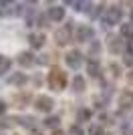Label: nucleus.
<instances>
[{
	"mask_svg": "<svg viewBox=\"0 0 133 135\" xmlns=\"http://www.w3.org/2000/svg\"><path fill=\"white\" fill-rule=\"evenodd\" d=\"M121 22V8L119 6H109L105 8V14H103V26L109 28L113 24H119Z\"/></svg>",
	"mask_w": 133,
	"mask_h": 135,
	"instance_id": "nucleus-3",
	"label": "nucleus"
},
{
	"mask_svg": "<svg viewBox=\"0 0 133 135\" xmlns=\"http://www.w3.org/2000/svg\"><path fill=\"white\" fill-rule=\"evenodd\" d=\"M121 38H127V42L133 40V22H123L121 24Z\"/></svg>",
	"mask_w": 133,
	"mask_h": 135,
	"instance_id": "nucleus-12",
	"label": "nucleus"
},
{
	"mask_svg": "<svg viewBox=\"0 0 133 135\" xmlns=\"http://www.w3.org/2000/svg\"><path fill=\"white\" fill-rule=\"evenodd\" d=\"M34 61H36V59H34L32 52H20V55H18V62H20L22 67H30Z\"/></svg>",
	"mask_w": 133,
	"mask_h": 135,
	"instance_id": "nucleus-14",
	"label": "nucleus"
},
{
	"mask_svg": "<svg viewBox=\"0 0 133 135\" xmlns=\"http://www.w3.org/2000/svg\"><path fill=\"white\" fill-rule=\"evenodd\" d=\"M99 52H101V42H99V40H93V42H91V49H89V55L95 59Z\"/></svg>",
	"mask_w": 133,
	"mask_h": 135,
	"instance_id": "nucleus-20",
	"label": "nucleus"
},
{
	"mask_svg": "<svg viewBox=\"0 0 133 135\" xmlns=\"http://www.w3.org/2000/svg\"><path fill=\"white\" fill-rule=\"evenodd\" d=\"M127 79H129V81L133 83V71H131V73H127Z\"/></svg>",
	"mask_w": 133,
	"mask_h": 135,
	"instance_id": "nucleus-31",
	"label": "nucleus"
},
{
	"mask_svg": "<svg viewBox=\"0 0 133 135\" xmlns=\"http://www.w3.org/2000/svg\"><path fill=\"white\" fill-rule=\"evenodd\" d=\"M65 85H66V75H65V71L53 67V69H50V73H49V87H50L53 91H63V89H65Z\"/></svg>",
	"mask_w": 133,
	"mask_h": 135,
	"instance_id": "nucleus-1",
	"label": "nucleus"
},
{
	"mask_svg": "<svg viewBox=\"0 0 133 135\" xmlns=\"http://www.w3.org/2000/svg\"><path fill=\"white\" fill-rule=\"evenodd\" d=\"M69 133H71V135H83V129H81V125H73Z\"/></svg>",
	"mask_w": 133,
	"mask_h": 135,
	"instance_id": "nucleus-25",
	"label": "nucleus"
},
{
	"mask_svg": "<svg viewBox=\"0 0 133 135\" xmlns=\"http://www.w3.org/2000/svg\"><path fill=\"white\" fill-rule=\"evenodd\" d=\"M89 135H103V127L101 125H91L89 127Z\"/></svg>",
	"mask_w": 133,
	"mask_h": 135,
	"instance_id": "nucleus-22",
	"label": "nucleus"
},
{
	"mask_svg": "<svg viewBox=\"0 0 133 135\" xmlns=\"http://www.w3.org/2000/svg\"><path fill=\"white\" fill-rule=\"evenodd\" d=\"M34 107L39 109V111H42V113H50L53 107H55V101H53L50 97H46V95H40V97L34 99Z\"/></svg>",
	"mask_w": 133,
	"mask_h": 135,
	"instance_id": "nucleus-5",
	"label": "nucleus"
},
{
	"mask_svg": "<svg viewBox=\"0 0 133 135\" xmlns=\"http://www.w3.org/2000/svg\"><path fill=\"white\" fill-rule=\"evenodd\" d=\"M131 18H133V10H131Z\"/></svg>",
	"mask_w": 133,
	"mask_h": 135,
	"instance_id": "nucleus-34",
	"label": "nucleus"
},
{
	"mask_svg": "<svg viewBox=\"0 0 133 135\" xmlns=\"http://www.w3.org/2000/svg\"><path fill=\"white\" fill-rule=\"evenodd\" d=\"M44 125H46V127H50V129H55V131H56V127L61 125V119L56 117V115H50V117H46Z\"/></svg>",
	"mask_w": 133,
	"mask_h": 135,
	"instance_id": "nucleus-18",
	"label": "nucleus"
},
{
	"mask_svg": "<svg viewBox=\"0 0 133 135\" xmlns=\"http://www.w3.org/2000/svg\"><path fill=\"white\" fill-rule=\"evenodd\" d=\"M119 105L121 109H131L133 107V91H123L119 95Z\"/></svg>",
	"mask_w": 133,
	"mask_h": 135,
	"instance_id": "nucleus-9",
	"label": "nucleus"
},
{
	"mask_svg": "<svg viewBox=\"0 0 133 135\" xmlns=\"http://www.w3.org/2000/svg\"><path fill=\"white\" fill-rule=\"evenodd\" d=\"M127 51H129V55H133V40L127 42Z\"/></svg>",
	"mask_w": 133,
	"mask_h": 135,
	"instance_id": "nucleus-29",
	"label": "nucleus"
},
{
	"mask_svg": "<svg viewBox=\"0 0 133 135\" xmlns=\"http://www.w3.org/2000/svg\"><path fill=\"white\" fill-rule=\"evenodd\" d=\"M50 55H44V56H40L39 59V62H42V65H46V62H50V59H49Z\"/></svg>",
	"mask_w": 133,
	"mask_h": 135,
	"instance_id": "nucleus-27",
	"label": "nucleus"
},
{
	"mask_svg": "<svg viewBox=\"0 0 133 135\" xmlns=\"http://www.w3.org/2000/svg\"><path fill=\"white\" fill-rule=\"evenodd\" d=\"M10 59H6V56H2L0 55V75H4V73H8L10 71Z\"/></svg>",
	"mask_w": 133,
	"mask_h": 135,
	"instance_id": "nucleus-19",
	"label": "nucleus"
},
{
	"mask_svg": "<svg viewBox=\"0 0 133 135\" xmlns=\"http://www.w3.org/2000/svg\"><path fill=\"white\" fill-rule=\"evenodd\" d=\"M101 10H105V8H103V6H93V10H89V16H91V18H97Z\"/></svg>",
	"mask_w": 133,
	"mask_h": 135,
	"instance_id": "nucleus-24",
	"label": "nucleus"
},
{
	"mask_svg": "<svg viewBox=\"0 0 133 135\" xmlns=\"http://www.w3.org/2000/svg\"><path fill=\"white\" fill-rule=\"evenodd\" d=\"M109 73H111V79H117L119 77V65H109Z\"/></svg>",
	"mask_w": 133,
	"mask_h": 135,
	"instance_id": "nucleus-23",
	"label": "nucleus"
},
{
	"mask_svg": "<svg viewBox=\"0 0 133 135\" xmlns=\"http://www.w3.org/2000/svg\"><path fill=\"white\" fill-rule=\"evenodd\" d=\"M87 71H89V75H91V77H99V75H101V65H99V61H97V59H89Z\"/></svg>",
	"mask_w": 133,
	"mask_h": 135,
	"instance_id": "nucleus-10",
	"label": "nucleus"
},
{
	"mask_svg": "<svg viewBox=\"0 0 133 135\" xmlns=\"http://www.w3.org/2000/svg\"><path fill=\"white\" fill-rule=\"evenodd\" d=\"M32 135H42V133H40V131H32Z\"/></svg>",
	"mask_w": 133,
	"mask_h": 135,
	"instance_id": "nucleus-33",
	"label": "nucleus"
},
{
	"mask_svg": "<svg viewBox=\"0 0 133 135\" xmlns=\"http://www.w3.org/2000/svg\"><path fill=\"white\" fill-rule=\"evenodd\" d=\"M4 111H6V103L0 101V115H4Z\"/></svg>",
	"mask_w": 133,
	"mask_h": 135,
	"instance_id": "nucleus-28",
	"label": "nucleus"
},
{
	"mask_svg": "<svg viewBox=\"0 0 133 135\" xmlns=\"http://www.w3.org/2000/svg\"><path fill=\"white\" fill-rule=\"evenodd\" d=\"M65 62H66V67H69V69H75V71H77V69L83 65V55H81L79 51H71L69 55L65 56Z\"/></svg>",
	"mask_w": 133,
	"mask_h": 135,
	"instance_id": "nucleus-6",
	"label": "nucleus"
},
{
	"mask_svg": "<svg viewBox=\"0 0 133 135\" xmlns=\"http://www.w3.org/2000/svg\"><path fill=\"white\" fill-rule=\"evenodd\" d=\"M8 125H10V123H8V119H2V121H0V127H8Z\"/></svg>",
	"mask_w": 133,
	"mask_h": 135,
	"instance_id": "nucleus-30",
	"label": "nucleus"
},
{
	"mask_svg": "<svg viewBox=\"0 0 133 135\" xmlns=\"http://www.w3.org/2000/svg\"><path fill=\"white\" fill-rule=\"evenodd\" d=\"M107 45H109V51L111 52H121V40H119V36H113L111 34L109 38H107Z\"/></svg>",
	"mask_w": 133,
	"mask_h": 135,
	"instance_id": "nucleus-13",
	"label": "nucleus"
},
{
	"mask_svg": "<svg viewBox=\"0 0 133 135\" xmlns=\"http://www.w3.org/2000/svg\"><path fill=\"white\" fill-rule=\"evenodd\" d=\"M46 16H49V20H53V22H61L63 18H65V8H63V6H50L49 12H46Z\"/></svg>",
	"mask_w": 133,
	"mask_h": 135,
	"instance_id": "nucleus-7",
	"label": "nucleus"
},
{
	"mask_svg": "<svg viewBox=\"0 0 133 135\" xmlns=\"http://www.w3.org/2000/svg\"><path fill=\"white\" fill-rule=\"evenodd\" d=\"M14 121H18L22 127H34V125H36V119L30 117V115H20V117H16Z\"/></svg>",
	"mask_w": 133,
	"mask_h": 135,
	"instance_id": "nucleus-15",
	"label": "nucleus"
},
{
	"mask_svg": "<svg viewBox=\"0 0 133 135\" xmlns=\"http://www.w3.org/2000/svg\"><path fill=\"white\" fill-rule=\"evenodd\" d=\"M73 91H77V93L85 91V79L81 75H75V79H73Z\"/></svg>",
	"mask_w": 133,
	"mask_h": 135,
	"instance_id": "nucleus-16",
	"label": "nucleus"
},
{
	"mask_svg": "<svg viewBox=\"0 0 133 135\" xmlns=\"http://www.w3.org/2000/svg\"><path fill=\"white\" fill-rule=\"evenodd\" d=\"M73 34H75V26H73V22H66L63 24L59 30L55 32V38H56V45H69L73 40Z\"/></svg>",
	"mask_w": 133,
	"mask_h": 135,
	"instance_id": "nucleus-2",
	"label": "nucleus"
},
{
	"mask_svg": "<svg viewBox=\"0 0 133 135\" xmlns=\"http://www.w3.org/2000/svg\"><path fill=\"white\" fill-rule=\"evenodd\" d=\"M28 101H30V95H28V93H20V95L14 97L16 107H24V105H28Z\"/></svg>",
	"mask_w": 133,
	"mask_h": 135,
	"instance_id": "nucleus-17",
	"label": "nucleus"
},
{
	"mask_svg": "<svg viewBox=\"0 0 133 135\" xmlns=\"http://www.w3.org/2000/svg\"><path fill=\"white\" fill-rule=\"evenodd\" d=\"M53 135H63V131H61V129H56V131H53Z\"/></svg>",
	"mask_w": 133,
	"mask_h": 135,
	"instance_id": "nucleus-32",
	"label": "nucleus"
},
{
	"mask_svg": "<svg viewBox=\"0 0 133 135\" xmlns=\"http://www.w3.org/2000/svg\"><path fill=\"white\" fill-rule=\"evenodd\" d=\"M125 65H129V67H133V55H125Z\"/></svg>",
	"mask_w": 133,
	"mask_h": 135,
	"instance_id": "nucleus-26",
	"label": "nucleus"
},
{
	"mask_svg": "<svg viewBox=\"0 0 133 135\" xmlns=\"http://www.w3.org/2000/svg\"><path fill=\"white\" fill-rule=\"evenodd\" d=\"M93 36H95V30L89 24H77L75 26V38L79 40V42H93Z\"/></svg>",
	"mask_w": 133,
	"mask_h": 135,
	"instance_id": "nucleus-4",
	"label": "nucleus"
},
{
	"mask_svg": "<svg viewBox=\"0 0 133 135\" xmlns=\"http://www.w3.org/2000/svg\"><path fill=\"white\" fill-rule=\"evenodd\" d=\"M44 40H46V38H44L42 32H30V34H28V42H30L32 49H42Z\"/></svg>",
	"mask_w": 133,
	"mask_h": 135,
	"instance_id": "nucleus-8",
	"label": "nucleus"
},
{
	"mask_svg": "<svg viewBox=\"0 0 133 135\" xmlns=\"http://www.w3.org/2000/svg\"><path fill=\"white\" fill-rule=\"evenodd\" d=\"M77 113H79V121H87V119H91V111L85 109V107H81Z\"/></svg>",
	"mask_w": 133,
	"mask_h": 135,
	"instance_id": "nucleus-21",
	"label": "nucleus"
},
{
	"mask_svg": "<svg viewBox=\"0 0 133 135\" xmlns=\"http://www.w3.org/2000/svg\"><path fill=\"white\" fill-rule=\"evenodd\" d=\"M8 83L14 85V87H22V85L26 83V75L24 73H12L10 77H8Z\"/></svg>",
	"mask_w": 133,
	"mask_h": 135,
	"instance_id": "nucleus-11",
	"label": "nucleus"
}]
</instances>
